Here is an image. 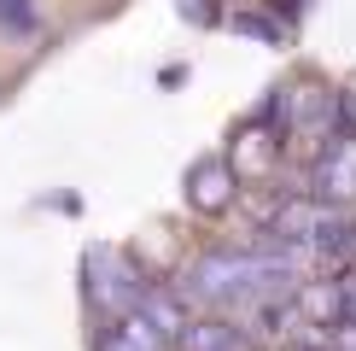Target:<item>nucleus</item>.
Instances as JSON below:
<instances>
[{"label": "nucleus", "mask_w": 356, "mask_h": 351, "mask_svg": "<svg viewBox=\"0 0 356 351\" xmlns=\"http://www.w3.org/2000/svg\"><path fill=\"white\" fill-rule=\"evenodd\" d=\"M88 299L106 316H135L140 299H146V281H140V270L123 252L99 246V252H88Z\"/></svg>", "instance_id": "1"}, {"label": "nucleus", "mask_w": 356, "mask_h": 351, "mask_svg": "<svg viewBox=\"0 0 356 351\" xmlns=\"http://www.w3.org/2000/svg\"><path fill=\"white\" fill-rule=\"evenodd\" d=\"M316 187H321V205L333 211H350L356 205V135H339L316 164Z\"/></svg>", "instance_id": "2"}, {"label": "nucleus", "mask_w": 356, "mask_h": 351, "mask_svg": "<svg viewBox=\"0 0 356 351\" xmlns=\"http://www.w3.org/2000/svg\"><path fill=\"white\" fill-rule=\"evenodd\" d=\"M234 194H240V176L228 170V158H199V164L187 170V199H193V211H228Z\"/></svg>", "instance_id": "3"}, {"label": "nucleus", "mask_w": 356, "mask_h": 351, "mask_svg": "<svg viewBox=\"0 0 356 351\" xmlns=\"http://www.w3.org/2000/svg\"><path fill=\"white\" fill-rule=\"evenodd\" d=\"M275 129L269 123H251V129H240V135H234V158H228V170L234 176H263L275 164Z\"/></svg>", "instance_id": "4"}, {"label": "nucleus", "mask_w": 356, "mask_h": 351, "mask_svg": "<svg viewBox=\"0 0 356 351\" xmlns=\"http://www.w3.org/2000/svg\"><path fill=\"white\" fill-rule=\"evenodd\" d=\"M146 328L158 334V340H181V328H187V311H181V292H158V287H146V299H140V311H135Z\"/></svg>", "instance_id": "5"}, {"label": "nucleus", "mask_w": 356, "mask_h": 351, "mask_svg": "<svg viewBox=\"0 0 356 351\" xmlns=\"http://www.w3.org/2000/svg\"><path fill=\"white\" fill-rule=\"evenodd\" d=\"M175 345H181V351H251V345H245V334L234 328V322H216V316L187 322Z\"/></svg>", "instance_id": "6"}, {"label": "nucleus", "mask_w": 356, "mask_h": 351, "mask_svg": "<svg viewBox=\"0 0 356 351\" xmlns=\"http://www.w3.org/2000/svg\"><path fill=\"white\" fill-rule=\"evenodd\" d=\"M94 351H164V340H158L152 328H146L140 316H117L106 334H99Z\"/></svg>", "instance_id": "7"}, {"label": "nucleus", "mask_w": 356, "mask_h": 351, "mask_svg": "<svg viewBox=\"0 0 356 351\" xmlns=\"http://www.w3.org/2000/svg\"><path fill=\"white\" fill-rule=\"evenodd\" d=\"M0 29H35V6L29 0H0Z\"/></svg>", "instance_id": "8"}, {"label": "nucleus", "mask_w": 356, "mask_h": 351, "mask_svg": "<svg viewBox=\"0 0 356 351\" xmlns=\"http://www.w3.org/2000/svg\"><path fill=\"white\" fill-rule=\"evenodd\" d=\"M339 299H345V328H356V270L339 275Z\"/></svg>", "instance_id": "9"}]
</instances>
